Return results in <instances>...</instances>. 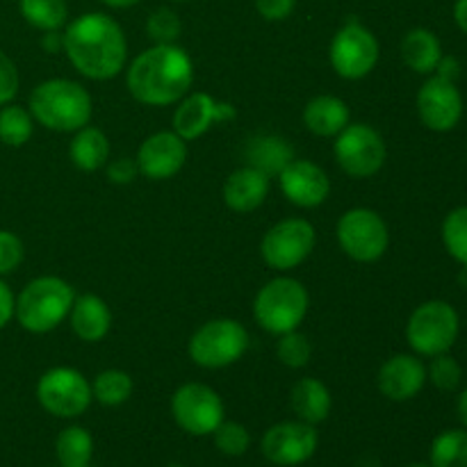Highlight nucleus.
I'll return each mask as SVG.
<instances>
[{
    "label": "nucleus",
    "instance_id": "obj_1",
    "mask_svg": "<svg viewBox=\"0 0 467 467\" xmlns=\"http://www.w3.org/2000/svg\"><path fill=\"white\" fill-rule=\"evenodd\" d=\"M62 35L64 53L80 76L89 80H112L126 67V32L108 14H82L64 27Z\"/></svg>",
    "mask_w": 467,
    "mask_h": 467
},
{
    "label": "nucleus",
    "instance_id": "obj_2",
    "mask_svg": "<svg viewBox=\"0 0 467 467\" xmlns=\"http://www.w3.org/2000/svg\"><path fill=\"white\" fill-rule=\"evenodd\" d=\"M126 85L132 99L141 105H173L190 94L194 85V64L181 46L155 44L132 59L126 73Z\"/></svg>",
    "mask_w": 467,
    "mask_h": 467
},
{
    "label": "nucleus",
    "instance_id": "obj_3",
    "mask_svg": "<svg viewBox=\"0 0 467 467\" xmlns=\"http://www.w3.org/2000/svg\"><path fill=\"white\" fill-rule=\"evenodd\" d=\"M30 114L36 123L55 132H76L91 119V96L80 82L67 78L44 80L32 89Z\"/></svg>",
    "mask_w": 467,
    "mask_h": 467
},
{
    "label": "nucleus",
    "instance_id": "obj_4",
    "mask_svg": "<svg viewBox=\"0 0 467 467\" xmlns=\"http://www.w3.org/2000/svg\"><path fill=\"white\" fill-rule=\"evenodd\" d=\"M76 292L64 278L39 276L16 296L14 317L27 333H50L68 317Z\"/></svg>",
    "mask_w": 467,
    "mask_h": 467
},
{
    "label": "nucleus",
    "instance_id": "obj_5",
    "mask_svg": "<svg viewBox=\"0 0 467 467\" xmlns=\"http://www.w3.org/2000/svg\"><path fill=\"white\" fill-rule=\"evenodd\" d=\"M308 306L310 296L304 283L292 276H278L260 287L254 301V315L265 331L283 336L301 327Z\"/></svg>",
    "mask_w": 467,
    "mask_h": 467
},
{
    "label": "nucleus",
    "instance_id": "obj_6",
    "mask_svg": "<svg viewBox=\"0 0 467 467\" xmlns=\"http://www.w3.org/2000/svg\"><path fill=\"white\" fill-rule=\"evenodd\" d=\"M249 349V331L237 319H210L194 331L187 345L192 363L205 369H223Z\"/></svg>",
    "mask_w": 467,
    "mask_h": 467
},
{
    "label": "nucleus",
    "instance_id": "obj_7",
    "mask_svg": "<svg viewBox=\"0 0 467 467\" xmlns=\"http://www.w3.org/2000/svg\"><path fill=\"white\" fill-rule=\"evenodd\" d=\"M461 331L459 313L451 304L441 299L424 301L410 313L406 324V340L409 347L420 356L447 354L454 347Z\"/></svg>",
    "mask_w": 467,
    "mask_h": 467
},
{
    "label": "nucleus",
    "instance_id": "obj_8",
    "mask_svg": "<svg viewBox=\"0 0 467 467\" xmlns=\"http://www.w3.org/2000/svg\"><path fill=\"white\" fill-rule=\"evenodd\" d=\"M340 249L356 263H377L390 244V231L377 210L351 208L340 217L336 228Z\"/></svg>",
    "mask_w": 467,
    "mask_h": 467
},
{
    "label": "nucleus",
    "instance_id": "obj_9",
    "mask_svg": "<svg viewBox=\"0 0 467 467\" xmlns=\"http://www.w3.org/2000/svg\"><path fill=\"white\" fill-rule=\"evenodd\" d=\"M337 167L351 178H372L386 164L388 149L377 128L369 123H349L333 144Z\"/></svg>",
    "mask_w": 467,
    "mask_h": 467
},
{
    "label": "nucleus",
    "instance_id": "obj_10",
    "mask_svg": "<svg viewBox=\"0 0 467 467\" xmlns=\"http://www.w3.org/2000/svg\"><path fill=\"white\" fill-rule=\"evenodd\" d=\"M328 57L337 76L345 80H360L377 68L381 46L369 27L358 21H349L333 36Z\"/></svg>",
    "mask_w": 467,
    "mask_h": 467
},
{
    "label": "nucleus",
    "instance_id": "obj_11",
    "mask_svg": "<svg viewBox=\"0 0 467 467\" xmlns=\"http://www.w3.org/2000/svg\"><path fill=\"white\" fill-rule=\"evenodd\" d=\"M36 400L46 413L59 420L80 418L94 401L91 383L73 368H53L41 374Z\"/></svg>",
    "mask_w": 467,
    "mask_h": 467
},
{
    "label": "nucleus",
    "instance_id": "obj_12",
    "mask_svg": "<svg viewBox=\"0 0 467 467\" xmlns=\"http://www.w3.org/2000/svg\"><path fill=\"white\" fill-rule=\"evenodd\" d=\"M315 226L301 217H290L278 222L265 233L260 242V255L265 265L276 272H290L299 267L315 249Z\"/></svg>",
    "mask_w": 467,
    "mask_h": 467
},
{
    "label": "nucleus",
    "instance_id": "obj_13",
    "mask_svg": "<svg viewBox=\"0 0 467 467\" xmlns=\"http://www.w3.org/2000/svg\"><path fill=\"white\" fill-rule=\"evenodd\" d=\"M171 415L190 436H213L223 422V401L205 383H185L171 397Z\"/></svg>",
    "mask_w": 467,
    "mask_h": 467
},
{
    "label": "nucleus",
    "instance_id": "obj_14",
    "mask_svg": "<svg viewBox=\"0 0 467 467\" xmlns=\"http://www.w3.org/2000/svg\"><path fill=\"white\" fill-rule=\"evenodd\" d=\"M319 445V433L315 424L290 420L267 429L263 436V456L274 465L295 467L313 459Z\"/></svg>",
    "mask_w": 467,
    "mask_h": 467
},
{
    "label": "nucleus",
    "instance_id": "obj_15",
    "mask_svg": "<svg viewBox=\"0 0 467 467\" xmlns=\"http://www.w3.org/2000/svg\"><path fill=\"white\" fill-rule=\"evenodd\" d=\"M418 117L429 130L450 132L463 117V96L456 82L431 76L418 91Z\"/></svg>",
    "mask_w": 467,
    "mask_h": 467
},
{
    "label": "nucleus",
    "instance_id": "obj_16",
    "mask_svg": "<svg viewBox=\"0 0 467 467\" xmlns=\"http://www.w3.org/2000/svg\"><path fill=\"white\" fill-rule=\"evenodd\" d=\"M235 114L231 103L217 100L208 91H194L178 100V108L173 112V132L185 141H194L203 137L214 123L235 119Z\"/></svg>",
    "mask_w": 467,
    "mask_h": 467
},
{
    "label": "nucleus",
    "instance_id": "obj_17",
    "mask_svg": "<svg viewBox=\"0 0 467 467\" xmlns=\"http://www.w3.org/2000/svg\"><path fill=\"white\" fill-rule=\"evenodd\" d=\"M135 162L149 181H169L185 167L187 141L173 130L153 132L141 141Z\"/></svg>",
    "mask_w": 467,
    "mask_h": 467
},
{
    "label": "nucleus",
    "instance_id": "obj_18",
    "mask_svg": "<svg viewBox=\"0 0 467 467\" xmlns=\"http://www.w3.org/2000/svg\"><path fill=\"white\" fill-rule=\"evenodd\" d=\"M276 178L283 196L296 208H317L328 199V192H331L327 171L313 160L295 158Z\"/></svg>",
    "mask_w": 467,
    "mask_h": 467
},
{
    "label": "nucleus",
    "instance_id": "obj_19",
    "mask_svg": "<svg viewBox=\"0 0 467 467\" xmlns=\"http://www.w3.org/2000/svg\"><path fill=\"white\" fill-rule=\"evenodd\" d=\"M427 383V368L418 356L397 354L381 365L377 386L381 395L390 401H409Z\"/></svg>",
    "mask_w": 467,
    "mask_h": 467
},
{
    "label": "nucleus",
    "instance_id": "obj_20",
    "mask_svg": "<svg viewBox=\"0 0 467 467\" xmlns=\"http://www.w3.org/2000/svg\"><path fill=\"white\" fill-rule=\"evenodd\" d=\"M269 194V176L254 167H242L233 171L223 182V203L233 213H254L265 203Z\"/></svg>",
    "mask_w": 467,
    "mask_h": 467
},
{
    "label": "nucleus",
    "instance_id": "obj_21",
    "mask_svg": "<svg viewBox=\"0 0 467 467\" xmlns=\"http://www.w3.org/2000/svg\"><path fill=\"white\" fill-rule=\"evenodd\" d=\"M68 322L82 342H100L112 327V313L99 295H80L73 301Z\"/></svg>",
    "mask_w": 467,
    "mask_h": 467
},
{
    "label": "nucleus",
    "instance_id": "obj_22",
    "mask_svg": "<svg viewBox=\"0 0 467 467\" xmlns=\"http://www.w3.org/2000/svg\"><path fill=\"white\" fill-rule=\"evenodd\" d=\"M351 123L347 103L337 96L322 94L308 100L304 109V126L317 137H336Z\"/></svg>",
    "mask_w": 467,
    "mask_h": 467
},
{
    "label": "nucleus",
    "instance_id": "obj_23",
    "mask_svg": "<svg viewBox=\"0 0 467 467\" xmlns=\"http://www.w3.org/2000/svg\"><path fill=\"white\" fill-rule=\"evenodd\" d=\"M246 164L274 178L295 160V149L281 135H255L244 149Z\"/></svg>",
    "mask_w": 467,
    "mask_h": 467
},
{
    "label": "nucleus",
    "instance_id": "obj_24",
    "mask_svg": "<svg viewBox=\"0 0 467 467\" xmlns=\"http://www.w3.org/2000/svg\"><path fill=\"white\" fill-rule=\"evenodd\" d=\"M290 404L301 422L319 424L328 418V413H331L333 400L328 388L324 386L319 379L306 377L299 379V381L295 383V388H292Z\"/></svg>",
    "mask_w": 467,
    "mask_h": 467
},
{
    "label": "nucleus",
    "instance_id": "obj_25",
    "mask_svg": "<svg viewBox=\"0 0 467 467\" xmlns=\"http://www.w3.org/2000/svg\"><path fill=\"white\" fill-rule=\"evenodd\" d=\"M442 57L441 39L427 27H413L401 39V59L406 67L422 76H431Z\"/></svg>",
    "mask_w": 467,
    "mask_h": 467
},
{
    "label": "nucleus",
    "instance_id": "obj_26",
    "mask_svg": "<svg viewBox=\"0 0 467 467\" xmlns=\"http://www.w3.org/2000/svg\"><path fill=\"white\" fill-rule=\"evenodd\" d=\"M68 155L71 162L80 171H99L108 164L109 158V141L100 128H94L87 123L85 128L76 130L71 144H68Z\"/></svg>",
    "mask_w": 467,
    "mask_h": 467
},
{
    "label": "nucleus",
    "instance_id": "obj_27",
    "mask_svg": "<svg viewBox=\"0 0 467 467\" xmlns=\"http://www.w3.org/2000/svg\"><path fill=\"white\" fill-rule=\"evenodd\" d=\"M55 454L62 467H87L94 456V438L82 427H67L59 431Z\"/></svg>",
    "mask_w": 467,
    "mask_h": 467
},
{
    "label": "nucleus",
    "instance_id": "obj_28",
    "mask_svg": "<svg viewBox=\"0 0 467 467\" xmlns=\"http://www.w3.org/2000/svg\"><path fill=\"white\" fill-rule=\"evenodd\" d=\"M21 16L41 32L62 30L68 21L67 0H18Z\"/></svg>",
    "mask_w": 467,
    "mask_h": 467
},
{
    "label": "nucleus",
    "instance_id": "obj_29",
    "mask_svg": "<svg viewBox=\"0 0 467 467\" xmlns=\"http://www.w3.org/2000/svg\"><path fill=\"white\" fill-rule=\"evenodd\" d=\"M132 379L123 369H105L91 381V395L103 406H121L132 395Z\"/></svg>",
    "mask_w": 467,
    "mask_h": 467
},
{
    "label": "nucleus",
    "instance_id": "obj_30",
    "mask_svg": "<svg viewBox=\"0 0 467 467\" xmlns=\"http://www.w3.org/2000/svg\"><path fill=\"white\" fill-rule=\"evenodd\" d=\"M35 130V119H32L30 109L21 108V105H3L0 109V141L5 146H18L27 144Z\"/></svg>",
    "mask_w": 467,
    "mask_h": 467
},
{
    "label": "nucleus",
    "instance_id": "obj_31",
    "mask_svg": "<svg viewBox=\"0 0 467 467\" xmlns=\"http://www.w3.org/2000/svg\"><path fill=\"white\" fill-rule=\"evenodd\" d=\"M431 467H467V429H450L433 441Z\"/></svg>",
    "mask_w": 467,
    "mask_h": 467
},
{
    "label": "nucleus",
    "instance_id": "obj_32",
    "mask_svg": "<svg viewBox=\"0 0 467 467\" xmlns=\"http://www.w3.org/2000/svg\"><path fill=\"white\" fill-rule=\"evenodd\" d=\"M442 244L447 254L467 267V205L454 208L442 222Z\"/></svg>",
    "mask_w": 467,
    "mask_h": 467
},
{
    "label": "nucleus",
    "instance_id": "obj_33",
    "mask_svg": "<svg viewBox=\"0 0 467 467\" xmlns=\"http://www.w3.org/2000/svg\"><path fill=\"white\" fill-rule=\"evenodd\" d=\"M276 356L285 368L290 369H301L310 363V356H313V347H310V340L296 331L283 333L278 336V345H276Z\"/></svg>",
    "mask_w": 467,
    "mask_h": 467
},
{
    "label": "nucleus",
    "instance_id": "obj_34",
    "mask_svg": "<svg viewBox=\"0 0 467 467\" xmlns=\"http://www.w3.org/2000/svg\"><path fill=\"white\" fill-rule=\"evenodd\" d=\"M427 379L442 392H451L461 386L463 369L459 360L450 354H438L431 358V365L427 368Z\"/></svg>",
    "mask_w": 467,
    "mask_h": 467
},
{
    "label": "nucleus",
    "instance_id": "obj_35",
    "mask_svg": "<svg viewBox=\"0 0 467 467\" xmlns=\"http://www.w3.org/2000/svg\"><path fill=\"white\" fill-rule=\"evenodd\" d=\"M214 447L222 451L223 456H242L246 454L251 445V436L246 431L244 424L240 422H226L223 420L217 429H214Z\"/></svg>",
    "mask_w": 467,
    "mask_h": 467
},
{
    "label": "nucleus",
    "instance_id": "obj_36",
    "mask_svg": "<svg viewBox=\"0 0 467 467\" xmlns=\"http://www.w3.org/2000/svg\"><path fill=\"white\" fill-rule=\"evenodd\" d=\"M181 30V18L169 7H160L150 12L149 21H146V32H149L150 41H155V44H176Z\"/></svg>",
    "mask_w": 467,
    "mask_h": 467
},
{
    "label": "nucleus",
    "instance_id": "obj_37",
    "mask_svg": "<svg viewBox=\"0 0 467 467\" xmlns=\"http://www.w3.org/2000/svg\"><path fill=\"white\" fill-rule=\"evenodd\" d=\"M23 242L14 233L0 231V276L12 274L23 263Z\"/></svg>",
    "mask_w": 467,
    "mask_h": 467
},
{
    "label": "nucleus",
    "instance_id": "obj_38",
    "mask_svg": "<svg viewBox=\"0 0 467 467\" xmlns=\"http://www.w3.org/2000/svg\"><path fill=\"white\" fill-rule=\"evenodd\" d=\"M18 94V68L12 57L0 50V108L9 105Z\"/></svg>",
    "mask_w": 467,
    "mask_h": 467
},
{
    "label": "nucleus",
    "instance_id": "obj_39",
    "mask_svg": "<svg viewBox=\"0 0 467 467\" xmlns=\"http://www.w3.org/2000/svg\"><path fill=\"white\" fill-rule=\"evenodd\" d=\"M105 173H108L109 182H114V185H130L137 173H140V167L132 158H119L105 167Z\"/></svg>",
    "mask_w": 467,
    "mask_h": 467
},
{
    "label": "nucleus",
    "instance_id": "obj_40",
    "mask_svg": "<svg viewBox=\"0 0 467 467\" xmlns=\"http://www.w3.org/2000/svg\"><path fill=\"white\" fill-rule=\"evenodd\" d=\"M295 7L296 0H255V9L265 21H285Z\"/></svg>",
    "mask_w": 467,
    "mask_h": 467
},
{
    "label": "nucleus",
    "instance_id": "obj_41",
    "mask_svg": "<svg viewBox=\"0 0 467 467\" xmlns=\"http://www.w3.org/2000/svg\"><path fill=\"white\" fill-rule=\"evenodd\" d=\"M14 308H16V299L7 283L0 278V331L14 319Z\"/></svg>",
    "mask_w": 467,
    "mask_h": 467
},
{
    "label": "nucleus",
    "instance_id": "obj_42",
    "mask_svg": "<svg viewBox=\"0 0 467 467\" xmlns=\"http://www.w3.org/2000/svg\"><path fill=\"white\" fill-rule=\"evenodd\" d=\"M433 76H441L445 78V80L456 82L461 78V62L456 57H451V55H442Z\"/></svg>",
    "mask_w": 467,
    "mask_h": 467
},
{
    "label": "nucleus",
    "instance_id": "obj_43",
    "mask_svg": "<svg viewBox=\"0 0 467 467\" xmlns=\"http://www.w3.org/2000/svg\"><path fill=\"white\" fill-rule=\"evenodd\" d=\"M41 48H44L46 53H59V50H64L62 30L44 32V36H41Z\"/></svg>",
    "mask_w": 467,
    "mask_h": 467
},
{
    "label": "nucleus",
    "instance_id": "obj_44",
    "mask_svg": "<svg viewBox=\"0 0 467 467\" xmlns=\"http://www.w3.org/2000/svg\"><path fill=\"white\" fill-rule=\"evenodd\" d=\"M454 21L461 27V32L467 35V0H456L454 5Z\"/></svg>",
    "mask_w": 467,
    "mask_h": 467
},
{
    "label": "nucleus",
    "instance_id": "obj_45",
    "mask_svg": "<svg viewBox=\"0 0 467 467\" xmlns=\"http://www.w3.org/2000/svg\"><path fill=\"white\" fill-rule=\"evenodd\" d=\"M456 410H459V418H461V422L465 424V429H467V388L463 392H461V397H459V404H456Z\"/></svg>",
    "mask_w": 467,
    "mask_h": 467
},
{
    "label": "nucleus",
    "instance_id": "obj_46",
    "mask_svg": "<svg viewBox=\"0 0 467 467\" xmlns=\"http://www.w3.org/2000/svg\"><path fill=\"white\" fill-rule=\"evenodd\" d=\"M108 7H114V9H123V7H132V5H137L140 0H103Z\"/></svg>",
    "mask_w": 467,
    "mask_h": 467
},
{
    "label": "nucleus",
    "instance_id": "obj_47",
    "mask_svg": "<svg viewBox=\"0 0 467 467\" xmlns=\"http://www.w3.org/2000/svg\"><path fill=\"white\" fill-rule=\"evenodd\" d=\"M406 467H431V465H427V463H410V465H406Z\"/></svg>",
    "mask_w": 467,
    "mask_h": 467
},
{
    "label": "nucleus",
    "instance_id": "obj_48",
    "mask_svg": "<svg viewBox=\"0 0 467 467\" xmlns=\"http://www.w3.org/2000/svg\"><path fill=\"white\" fill-rule=\"evenodd\" d=\"M167 467H185V465H181V463H171V465H167Z\"/></svg>",
    "mask_w": 467,
    "mask_h": 467
},
{
    "label": "nucleus",
    "instance_id": "obj_49",
    "mask_svg": "<svg viewBox=\"0 0 467 467\" xmlns=\"http://www.w3.org/2000/svg\"><path fill=\"white\" fill-rule=\"evenodd\" d=\"M173 3H185V0H173Z\"/></svg>",
    "mask_w": 467,
    "mask_h": 467
},
{
    "label": "nucleus",
    "instance_id": "obj_50",
    "mask_svg": "<svg viewBox=\"0 0 467 467\" xmlns=\"http://www.w3.org/2000/svg\"><path fill=\"white\" fill-rule=\"evenodd\" d=\"M87 467H89V465H87Z\"/></svg>",
    "mask_w": 467,
    "mask_h": 467
}]
</instances>
